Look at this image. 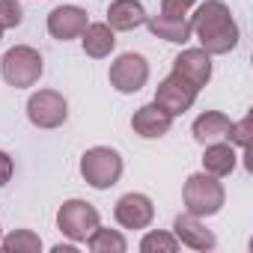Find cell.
<instances>
[{
	"mask_svg": "<svg viewBox=\"0 0 253 253\" xmlns=\"http://www.w3.org/2000/svg\"><path fill=\"white\" fill-rule=\"evenodd\" d=\"M24 21V9L18 0H0V27L9 30V27H18Z\"/></svg>",
	"mask_w": 253,
	"mask_h": 253,
	"instance_id": "cell-22",
	"label": "cell"
},
{
	"mask_svg": "<svg viewBox=\"0 0 253 253\" xmlns=\"http://www.w3.org/2000/svg\"><path fill=\"white\" fill-rule=\"evenodd\" d=\"M229 125L232 119L220 110H206L194 119V140L200 146H209V143H217V140H226L229 137Z\"/></svg>",
	"mask_w": 253,
	"mask_h": 253,
	"instance_id": "cell-15",
	"label": "cell"
},
{
	"mask_svg": "<svg viewBox=\"0 0 253 253\" xmlns=\"http://www.w3.org/2000/svg\"><path fill=\"white\" fill-rule=\"evenodd\" d=\"M173 72L182 75L185 81H191L197 89H203L211 81V54H206L203 48H185L173 60Z\"/></svg>",
	"mask_w": 253,
	"mask_h": 253,
	"instance_id": "cell-11",
	"label": "cell"
},
{
	"mask_svg": "<svg viewBox=\"0 0 253 253\" xmlns=\"http://www.w3.org/2000/svg\"><path fill=\"white\" fill-rule=\"evenodd\" d=\"M12 173H15V164H12V155L9 152H3L0 149V188H3L9 179H12Z\"/></svg>",
	"mask_w": 253,
	"mask_h": 253,
	"instance_id": "cell-25",
	"label": "cell"
},
{
	"mask_svg": "<svg viewBox=\"0 0 253 253\" xmlns=\"http://www.w3.org/2000/svg\"><path fill=\"white\" fill-rule=\"evenodd\" d=\"M86 247L92 250V253H125L128 250V241L122 238V232H116V229H104L101 223L92 229V235L86 238Z\"/></svg>",
	"mask_w": 253,
	"mask_h": 253,
	"instance_id": "cell-19",
	"label": "cell"
},
{
	"mask_svg": "<svg viewBox=\"0 0 253 253\" xmlns=\"http://www.w3.org/2000/svg\"><path fill=\"white\" fill-rule=\"evenodd\" d=\"M235 164H238V155H235V146H232V143L217 140V143H209V146H206V155H203L206 173L223 179V176H229V173L235 170Z\"/></svg>",
	"mask_w": 253,
	"mask_h": 253,
	"instance_id": "cell-17",
	"label": "cell"
},
{
	"mask_svg": "<svg viewBox=\"0 0 253 253\" xmlns=\"http://www.w3.org/2000/svg\"><path fill=\"white\" fill-rule=\"evenodd\" d=\"M113 217L122 229H146L155 217V206L146 194H125L113 206Z\"/></svg>",
	"mask_w": 253,
	"mask_h": 253,
	"instance_id": "cell-9",
	"label": "cell"
},
{
	"mask_svg": "<svg viewBox=\"0 0 253 253\" xmlns=\"http://www.w3.org/2000/svg\"><path fill=\"white\" fill-rule=\"evenodd\" d=\"M101 223L98 217V209L86 200H66L57 211V226L66 238H72L75 244L86 241L92 235V229Z\"/></svg>",
	"mask_w": 253,
	"mask_h": 253,
	"instance_id": "cell-5",
	"label": "cell"
},
{
	"mask_svg": "<svg viewBox=\"0 0 253 253\" xmlns=\"http://www.w3.org/2000/svg\"><path fill=\"white\" fill-rule=\"evenodd\" d=\"M0 247L6 253H39L42 250V238L33 229H15L6 238H0Z\"/></svg>",
	"mask_w": 253,
	"mask_h": 253,
	"instance_id": "cell-20",
	"label": "cell"
},
{
	"mask_svg": "<svg viewBox=\"0 0 253 253\" xmlns=\"http://www.w3.org/2000/svg\"><path fill=\"white\" fill-rule=\"evenodd\" d=\"M27 119L36 128H60L69 119V101L57 92V89H39L27 98Z\"/></svg>",
	"mask_w": 253,
	"mask_h": 253,
	"instance_id": "cell-7",
	"label": "cell"
},
{
	"mask_svg": "<svg viewBox=\"0 0 253 253\" xmlns=\"http://www.w3.org/2000/svg\"><path fill=\"white\" fill-rule=\"evenodd\" d=\"M0 39H3V27H0Z\"/></svg>",
	"mask_w": 253,
	"mask_h": 253,
	"instance_id": "cell-27",
	"label": "cell"
},
{
	"mask_svg": "<svg viewBox=\"0 0 253 253\" xmlns=\"http://www.w3.org/2000/svg\"><path fill=\"white\" fill-rule=\"evenodd\" d=\"M81 45H84V54H86V57L104 60V57H110V51L116 48V36H113V30L107 27V21H98V24H86V27H84Z\"/></svg>",
	"mask_w": 253,
	"mask_h": 253,
	"instance_id": "cell-16",
	"label": "cell"
},
{
	"mask_svg": "<svg viewBox=\"0 0 253 253\" xmlns=\"http://www.w3.org/2000/svg\"><path fill=\"white\" fill-rule=\"evenodd\" d=\"M182 200H185L188 214H194V217H211V214H217L223 209L226 191H223V185H220L217 176H211V173L203 170V173L188 176V182L182 188Z\"/></svg>",
	"mask_w": 253,
	"mask_h": 253,
	"instance_id": "cell-2",
	"label": "cell"
},
{
	"mask_svg": "<svg viewBox=\"0 0 253 253\" xmlns=\"http://www.w3.org/2000/svg\"><path fill=\"white\" fill-rule=\"evenodd\" d=\"M194 3L197 0H161V15L164 18H188Z\"/></svg>",
	"mask_w": 253,
	"mask_h": 253,
	"instance_id": "cell-23",
	"label": "cell"
},
{
	"mask_svg": "<svg viewBox=\"0 0 253 253\" xmlns=\"http://www.w3.org/2000/svg\"><path fill=\"white\" fill-rule=\"evenodd\" d=\"M54 253H75V244H57Z\"/></svg>",
	"mask_w": 253,
	"mask_h": 253,
	"instance_id": "cell-26",
	"label": "cell"
},
{
	"mask_svg": "<svg viewBox=\"0 0 253 253\" xmlns=\"http://www.w3.org/2000/svg\"><path fill=\"white\" fill-rule=\"evenodd\" d=\"M226 140H229L232 146H241V149L250 143V116H244L241 122H232V125H229V137H226Z\"/></svg>",
	"mask_w": 253,
	"mask_h": 253,
	"instance_id": "cell-24",
	"label": "cell"
},
{
	"mask_svg": "<svg viewBox=\"0 0 253 253\" xmlns=\"http://www.w3.org/2000/svg\"><path fill=\"white\" fill-rule=\"evenodd\" d=\"M197 86L191 84V81H185L182 75H170V78H164L161 84H158V89H155V104H161L173 119L176 116H182L185 110H191L194 107V101H197Z\"/></svg>",
	"mask_w": 253,
	"mask_h": 253,
	"instance_id": "cell-8",
	"label": "cell"
},
{
	"mask_svg": "<svg viewBox=\"0 0 253 253\" xmlns=\"http://www.w3.org/2000/svg\"><path fill=\"white\" fill-rule=\"evenodd\" d=\"M146 6L140 0H113L107 6V27L116 33H128V30H137L146 24Z\"/></svg>",
	"mask_w": 253,
	"mask_h": 253,
	"instance_id": "cell-14",
	"label": "cell"
},
{
	"mask_svg": "<svg viewBox=\"0 0 253 253\" xmlns=\"http://www.w3.org/2000/svg\"><path fill=\"white\" fill-rule=\"evenodd\" d=\"M86 12L81 6H57L51 9L48 15V33L57 39V42H69V39H78L86 27Z\"/></svg>",
	"mask_w": 253,
	"mask_h": 253,
	"instance_id": "cell-12",
	"label": "cell"
},
{
	"mask_svg": "<svg viewBox=\"0 0 253 253\" xmlns=\"http://www.w3.org/2000/svg\"><path fill=\"white\" fill-rule=\"evenodd\" d=\"M146 24H149L152 36H158V39H164V42L185 45V42L194 36L191 18H164V15H152V18H146Z\"/></svg>",
	"mask_w": 253,
	"mask_h": 253,
	"instance_id": "cell-18",
	"label": "cell"
},
{
	"mask_svg": "<svg viewBox=\"0 0 253 253\" xmlns=\"http://www.w3.org/2000/svg\"><path fill=\"white\" fill-rule=\"evenodd\" d=\"M140 250H143V253H176V250H179V238H176L173 232L155 229V232H146V235H143Z\"/></svg>",
	"mask_w": 253,
	"mask_h": 253,
	"instance_id": "cell-21",
	"label": "cell"
},
{
	"mask_svg": "<svg viewBox=\"0 0 253 253\" xmlns=\"http://www.w3.org/2000/svg\"><path fill=\"white\" fill-rule=\"evenodd\" d=\"M173 235L179 238V244H185L191 250H214V244H217L214 232L194 214H179L173 220Z\"/></svg>",
	"mask_w": 253,
	"mask_h": 253,
	"instance_id": "cell-13",
	"label": "cell"
},
{
	"mask_svg": "<svg viewBox=\"0 0 253 253\" xmlns=\"http://www.w3.org/2000/svg\"><path fill=\"white\" fill-rule=\"evenodd\" d=\"M107 78H110V86H113L116 92H125V95L140 92V89L146 86V81H149V63H146L143 54H134V51L119 54V57L110 63Z\"/></svg>",
	"mask_w": 253,
	"mask_h": 253,
	"instance_id": "cell-6",
	"label": "cell"
},
{
	"mask_svg": "<svg viewBox=\"0 0 253 253\" xmlns=\"http://www.w3.org/2000/svg\"><path fill=\"white\" fill-rule=\"evenodd\" d=\"M131 128H134V134H140V137H146V140H155V137H164V134L173 128V116H170L161 104L149 101V104H143V107L134 110Z\"/></svg>",
	"mask_w": 253,
	"mask_h": 253,
	"instance_id": "cell-10",
	"label": "cell"
},
{
	"mask_svg": "<svg viewBox=\"0 0 253 253\" xmlns=\"http://www.w3.org/2000/svg\"><path fill=\"white\" fill-rule=\"evenodd\" d=\"M45 72V63H42V54L30 45H15L3 54L0 60V75L3 81L15 89H24V86H36L39 78Z\"/></svg>",
	"mask_w": 253,
	"mask_h": 253,
	"instance_id": "cell-3",
	"label": "cell"
},
{
	"mask_svg": "<svg viewBox=\"0 0 253 253\" xmlns=\"http://www.w3.org/2000/svg\"><path fill=\"white\" fill-rule=\"evenodd\" d=\"M81 176L89 188L107 191L119 182L122 176V155L110 146H92L81 158Z\"/></svg>",
	"mask_w": 253,
	"mask_h": 253,
	"instance_id": "cell-4",
	"label": "cell"
},
{
	"mask_svg": "<svg viewBox=\"0 0 253 253\" xmlns=\"http://www.w3.org/2000/svg\"><path fill=\"white\" fill-rule=\"evenodd\" d=\"M191 30L200 39L203 51L211 57L235 51V45L241 39L238 24H235V18H232V12L223 0H206V3H200V9L191 18Z\"/></svg>",
	"mask_w": 253,
	"mask_h": 253,
	"instance_id": "cell-1",
	"label": "cell"
}]
</instances>
